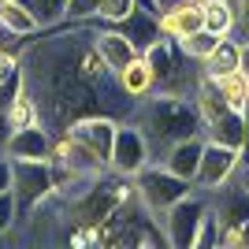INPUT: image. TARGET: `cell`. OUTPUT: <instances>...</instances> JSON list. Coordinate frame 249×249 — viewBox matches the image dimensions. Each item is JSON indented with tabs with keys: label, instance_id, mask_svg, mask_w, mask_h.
I'll return each instance as SVG.
<instances>
[{
	"label": "cell",
	"instance_id": "obj_6",
	"mask_svg": "<svg viewBox=\"0 0 249 249\" xmlns=\"http://www.w3.org/2000/svg\"><path fill=\"white\" fill-rule=\"evenodd\" d=\"M242 171V153L234 145H223L216 138H205V153H201V167L194 186L205 190V194H216V190L231 186L234 175Z\"/></svg>",
	"mask_w": 249,
	"mask_h": 249
},
{
	"label": "cell",
	"instance_id": "obj_4",
	"mask_svg": "<svg viewBox=\"0 0 249 249\" xmlns=\"http://www.w3.org/2000/svg\"><path fill=\"white\" fill-rule=\"evenodd\" d=\"M190 190H194V182H190V178H178L175 171H167L160 160H149L134 175V194H138V201L153 212V219H160L175 201L186 197Z\"/></svg>",
	"mask_w": 249,
	"mask_h": 249
},
{
	"label": "cell",
	"instance_id": "obj_7",
	"mask_svg": "<svg viewBox=\"0 0 249 249\" xmlns=\"http://www.w3.org/2000/svg\"><path fill=\"white\" fill-rule=\"evenodd\" d=\"M149 160H153V145H149L145 130H142L138 123H130V119H123L119 130H115V145H112V156H108V171L134 178Z\"/></svg>",
	"mask_w": 249,
	"mask_h": 249
},
{
	"label": "cell",
	"instance_id": "obj_12",
	"mask_svg": "<svg viewBox=\"0 0 249 249\" xmlns=\"http://www.w3.org/2000/svg\"><path fill=\"white\" fill-rule=\"evenodd\" d=\"M4 153H8L11 160H49L52 156V130L45 123L22 126V130L11 134V142H8Z\"/></svg>",
	"mask_w": 249,
	"mask_h": 249
},
{
	"label": "cell",
	"instance_id": "obj_3",
	"mask_svg": "<svg viewBox=\"0 0 249 249\" xmlns=\"http://www.w3.org/2000/svg\"><path fill=\"white\" fill-rule=\"evenodd\" d=\"M11 194L19 205V223L26 227L37 216V208H45L56 197L52 160H11Z\"/></svg>",
	"mask_w": 249,
	"mask_h": 249
},
{
	"label": "cell",
	"instance_id": "obj_9",
	"mask_svg": "<svg viewBox=\"0 0 249 249\" xmlns=\"http://www.w3.org/2000/svg\"><path fill=\"white\" fill-rule=\"evenodd\" d=\"M205 26V0H175L171 8L160 11V34L186 41L194 30Z\"/></svg>",
	"mask_w": 249,
	"mask_h": 249
},
{
	"label": "cell",
	"instance_id": "obj_2",
	"mask_svg": "<svg viewBox=\"0 0 249 249\" xmlns=\"http://www.w3.org/2000/svg\"><path fill=\"white\" fill-rule=\"evenodd\" d=\"M142 56H145L149 67H153V78H156V89H160V93L194 97V89H197V82H201V63L186 56L182 41L160 34Z\"/></svg>",
	"mask_w": 249,
	"mask_h": 249
},
{
	"label": "cell",
	"instance_id": "obj_18",
	"mask_svg": "<svg viewBox=\"0 0 249 249\" xmlns=\"http://www.w3.org/2000/svg\"><path fill=\"white\" fill-rule=\"evenodd\" d=\"M216 82V89H219V97L234 108V112H246L249 108V74L242 71H231V74H223V78H212Z\"/></svg>",
	"mask_w": 249,
	"mask_h": 249
},
{
	"label": "cell",
	"instance_id": "obj_5",
	"mask_svg": "<svg viewBox=\"0 0 249 249\" xmlns=\"http://www.w3.org/2000/svg\"><path fill=\"white\" fill-rule=\"evenodd\" d=\"M208 208H212V194H205V190H197V186L190 190L182 201H175L164 216L156 219V223L164 227L167 246H175V249H194L197 227H201V219L208 216Z\"/></svg>",
	"mask_w": 249,
	"mask_h": 249
},
{
	"label": "cell",
	"instance_id": "obj_10",
	"mask_svg": "<svg viewBox=\"0 0 249 249\" xmlns=\"http://www.w3.org/2000/svg\"><path fill=\"white\" fill-rule=\"evenodd\" d=\"M82 145H89L101 160H108L112 156V145H115V130H119V119H112V115H82V119H74L71 126H67Z\"/></svg>",
	"mask_w": 249,
	"mask_h": 249
},
{
	"label": "cell",
	"instance_id": "obj_28",
	"mask_svg": "<svg viewBox=\"0 0 249 249\" xmlns=\"http://www.w3.org/2000/svg\"><path fill=\"white\" fill-rule=\"evenodd\" d=\"M4 190H11V156L0 153V194Z\"/></svg>",
	"mask_w": 249,
	"mask_h": 249
},
{
	"label": "cell",
	"instance_id": "obj_11",
	"mask_svg": "<svg viewBox=\"0 0 249 249\" xmlns=\"http://www.w3.org/2000/svg\"><path fill=\"white\" fill-rule=\"evenodd\" d=\"M201 153H205V134H194V138H182V142H171L164 153L156 156L167 171H175L178 178H197V167H201Z\"/></svg>",
	"mask_w": 249,
	"mask_h": 249
},
{
	"label": "cell",
	"instance_id": "obj_19",
	"mask_svg": "<svg viewBox=\"0 0 249 249\" xmlns=\"http://www.w3.org/2000/svg\"><path fill=\"white\" fill-rule=\"evenodd\" d=\"M205 30L227 37L234 34V4L231 0H205Z\"/></svg>",
	"mask_w": 249,
	"mask_h": 249
},
{
	"label": "cell",
	"instance_id": "obj_30",
	"mask_svg": "<svg viewBox=\"0 0 249 249\" xmlns=\"http://www.w3.org/2000/svg\"><path fill=\"white\" fill-rule=\"evenodd\" d=\"M242 71L249 74V37H246V41H242Z\"/></svg>",
	"mask_w": 249,
	"mask_h": 249
},
{
	"label": "cell",
	"instance_id": "obj_21",
	"mask_svg": "<svg viewBox=\"0 0 249 249\" xmlns=\"http://www.w3.org/2000/svg\"><path fill=\"white\" fill-rule=\"evenodd\" d=\"M216 45H219V34H212V30H205V26H201V30H194L186 41H182V49H186L190 60H197V63H201L208 52L216 49Z\"/></svg>",
	"mask_w": 249,
	"mask_h": 249
},
{
	"label": "cell",
	"instance_id": "obj_16",
	"mask_svg": "<svg viewBox=\"0 0 249 249\" xmlns=\"http://www.w3.org/2000/svg\"><path fill=\"white\" fill-rule=\"evenodd\" d=\"M0 26L11 30V34H19V37H37V34H45L22 0H0Z\"/></svg>",
	"mask_w": 249,
	"mask_h": 249
},
{
	"label": "cell",
	"instance_id": "obj_29",
	"mask_svg": "<svg viewBox=\"0 0 249 249\" xmlns=\"http://www.w3.org/2000/svg\"><path fill=\"white\" fill-rule=\"evenodd\" d=\"M11 142V123H8V112H4V104H0V153L8 149Z\"/></svg>",
	"mask_w": 249,
	"mask_h": 249
},
{
	"label": "cell",
	"instance_id": "obj_14",
	"mask_svg": "<svg viewBox=\"0 0 249 249\" xmlns=\"http://www.w3.org/2000/svg\"><path fill=\"white\" fill-rule=\"evenodd\" d=\"M238 67H242V41L234 34L219 37V45L201 60V74H205V78H223V74L238 71Z\"/></svg>",
	"mask_w": 249,
	"mask_h": 249
},
{
	"label": "cell",
	"instance_id": "obj_24",
	"mask_svg": "<svg viewBox=\"0 0 249 249\" xmlns=\"http://www.w3.org/2000/svg\"><path fill=\"white\" fill-rule=\"evenodd\" d=\"M11 227H19V205H15V194L4 190L0 194V238H8Z\"/></svg>",
	"mask_w": 249,
	"mask_h": 249
},
{
	"label": "cell",
	"instance_id": "obj_27",
	"mask_svg": "<svg viewBox=\"0 0 249 249\" xmlns=\"http://www.w3.org/2000/svg\"><path fill=\"white\" fill-rule=\"evenodd\" d=\"M22 86H26V74H22V67H19V71L11 74V78H4V82H0V104H8L11 97L22 89Z\"/></svg>",
	"mask_w": 249,
	"mask_h": 249
},
{
	"label": "cell",
	"instance_id": "obj_31",
	"mask_svg": "<svg viewBox=\"0 0 249 249\" xmlns=\"http://www.w3.org/2000/svg\"><path fill=\"white\" fill-rule=\"evenodd\" d=\"M242 186H246V190H249V178H246V182H242Z\"/></svg>",
	"mask_w": 249,
	"mask_h": 249
},
{
	"label": "cell",
	"instance_id": "obj_1",
	"mask_svg": "<svg viewBox=\"0 0 249 249\" xmlns=\"http://www.w3.org/2000/svg\"><path fill=\"white\" fill-rule=\"evenodd\" d=\"M130 123H138L145 130L149 145H153V160L164 153L171 142H182V138H194V134H205L201 126V112L194 97H178V93H149L145 101L134 104L130 112Z\"/></svg>",
	"mask_w": 249,
	"mask_h": 249
},
{
	"label": "cell",
	"instance_id": "obj_32",
	"mask_svg": "<svg viewBox=\"0 0 249 249\" xmlns=\"http://www.w3.org/2000/svg\"><path fill=\"white\" fill-rule=\"evenodd\" d=\"M246 178H249V167H246Z\"/></svg>",
	"mask_w": 249,
	"mask_h": 249
},
{
	"label": "cell",
	"instance_id": "obj_13",
	"mask_svg": "<svg viewBox=\"0 0 249 249\" xmlns=\"http://www.w3.org/2000/svg\"><path fill=\"white\" fill-rule=\"evenodd\" d=\"M115 26H119V30H123L126 37H130V41L138 45V52H145L149 45H153L156 37H160V11L142 8V4H138V8L130 11V15H126L123 22H115Z\"/></svg>",
	"mask_w": 249,
	"mask_h": 249
},
{
	"label": "cell",
	"instance_id": "obj_26",
	"mask_svg": "<svg viewBox=\"0 0 249 249\" xmlns=\"http://www.w3.org/2000/svg\"><path fill=\"white\" fill-rule=\"evenodd\" d=\"M234 4V37L246 41L249 37V0H231Z\"/></svg>",
	"mask_w": 249,
	"mask_h": 249
},
{
	"label": "cell",
	"instance_id": "obj_15",
	"mask_svg": "<svg viewBox=\"0 0 249 249\" xmlns=\"http://www.w3.org/2000/svg\"><path fill=\"white\" fill-rule=\"evenodd\" d=\"M115 78H119V86H123V93L130 97V101H145L149 93H156V78H153V67H149V60L138 52L134 60L126 63L123 71H115Z\"/></svg>",
	"mask_w": 249,
	"mask_h": 249
},
{
	"label": "cell",
	"instance_id": "obj_22",
	"mask_svg": "<svg viewBox=\"0 0 249 249\" xmlns=\"http://www.w3.org/2000/svg\"><path fill=\"white\" fill-rule=\"evenodd\" d=\"M134 8H138V0H101V8H97V19H93V22L115 26V22H123Z\"/></svg>",
	"mask_w": 249,
	"mask_h": 249
},
{
	"label": "cell",
	"instance_id": "obj_20",
	"mask_svg": "<svg viewBox=\"0 0 249 249\" xmlns=\"http://www.w3.org/2000/svg\"><path fill=\"white\" fill-rule=\"evenodd\" d=\"M22 4L30 8V15L37 19L41 30H52V26L67 22V0H22Z\"/></svg>",
	"mask_w": 249,
	"mask_h": 249
},
{
	"label": "cell",
	"instance_id": "obj_8",
	"mask_svg": "<svg viewBox=\"0 0 249 249\" xmlns=\"http://www.w3.org/2000/svg\"><path fill=\"white\" fill-rule=\"evenodd\" d=\"M89 41L93 49L104 56V63L112 67V71H123L126 63L138 56V45L126 37L119 26H104V22H89Z\"/></svg>",
	"mask_w": 249,
	"mask_h": 249
},
{
	"label": "cell",
	"instance_id": "obj_25",
	"mask_svg": "<svg viewBox=\"0 0 249 249\" xmlns=\"http://www.w3.org/2000/svg\"><path fill=\"white\" fill-rule=\"evenodd\" d=\"M101 0H67V22H93Z\"/></svg>",
	"mask_w": 249,
	"mask_h": 249
},
{
	"label": "cell",
	"instance_id": "obj_17",
	"mask_svg": "<svg viewBox=\"0 0 249 249\" xmlns=\"http://www.w3.org/2000/svg\"><path fill=\"white\" fill-rule=\"evenodd\" d=\"M4 112H8V123H11V134L15 130H22V126H34V123H41V104H37V97L22 86L19 93L11 97L8 104H4Z\"/></svg>",
	"mask_w": 249,
	"mask_h": 249
},
{
	"label": "cell",
	"instance_id": "obj_23",
	"mask_svg": "<svg viewBox=\"0 0 249 249\" xmlns=\"http://www.w3.org/2000/svg\"><path fill=\"white\" fill-rule=\"evenodd\" d=\"M219 246V216H216V208H208V216L201 219V227H197V238H194V249H212Z\"/></svg>",
	"mask_w": 249,
	"mask_h": 249
}]
</instances>
